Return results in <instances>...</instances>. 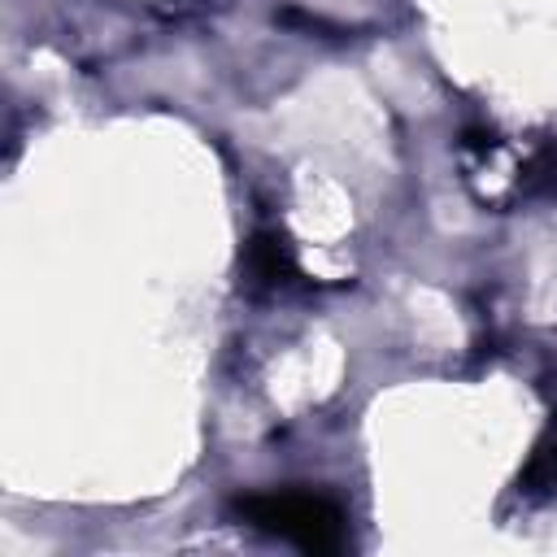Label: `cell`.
Wrapping results in <instances>:
<instances>
[{
    "label": "cell",
    "instance_id": "1",
    "mask_svg": "<svg viewBox=\"0 0 557 557\" xmlns=\"http://www.w3.org/2000/svg\"><path fill=\"white\" fill-rule=\"evenodd\" d=\"M239 518L265 535H278L305 553H339L344 548V509L318 492L274 487L239 496Z\"/></svg>",
    "mask_w": 557,
    "mask_h": 557
},
{
    "label": "cell",
    "instance_id": "3",
    "mask_svg": "<svg viewBox=\"0 0 557 557\" xmlns=\"http://www.w3.org/2000/svg\"><path fill=\"white\" fill-rule=\"evenodd\" d=\"M553 487H557V422L535 444V453L522 470V492H553Z\"/></svg>",
    "mask_w": 557,
    "mask_h": 557
},
{
    "label": "cell",
    "instance_id": "2",
    "mask_svg": "<svg viewBox=\"0 0 557 557\" xmlns=\"http://www.w3.org/2000/svg\"><path fill=\"white\" fill-rule=\"evenodd\" d=\"M248 274L257 283H287L296 274V257H292V244L287 235L278 231H257L248 239Z\"/></svg>",
    "mask_w": 557,
    "mask_h": 557
}]
</instances>
